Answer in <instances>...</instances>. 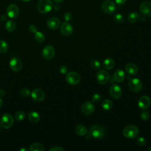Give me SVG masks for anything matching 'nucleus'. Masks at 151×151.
I'll use <instances>...</instances> for the list:
<instances>
[{
  "label": "nucleus",
  "mask_w": 151,
  "mask_h": 151,
  "mask_svg": "<svg viewBox=\"0 0 151 151\" xmlns=\"http://www.w3.org/2000/svg\"><path fill=\"white\" fill-rule=\"evenodd\" d=\"M106 134L104 129L100 125H93L89 130V134L91 137L95 139H101Z\"/></svg>",
  "instance_id": "nucleus-1"
},
{
  "label": "nucleus",
  "mask_w": 151,
  "mask_h": 151,
  "mask_svg": "<svg viewBox=\"0 0 151 151\" xmlns=\"http://www.w3.org/2000/svg\"><path fill=\"white\" fill-rule=\"evenodd\" d=\"M53 7V4L51 0H40L37 4V9L41 14L49 12Z\"/></svg>",
  "instance_id": "nucleus-2"
},
{
  "label": "nucleus",
  "mask_w": 151,
  "mask_h": 151,
  "mask_svg": "<svg viewBox=\"0 0 151 151\" xmlns=\"http://www.w3.org/2000/svg\"><path fill=\"white\" fill-rule=\"evenodd\" d=\"M139 133V130L137 127L134 125H128L126 126L123 130V134L124 136L129 139L135 138Z\"/></svg>",
  "instance_id": "nucleus-3"
},
{
  "label": "nucleus",
  "mask_w": 151,
  "mask_h": 151,
  "mask_svg": "<svg viewBox=\"0 0 151 151\" xmlns=\"http://www.w3.org/2000/svg\"><path fill=\"white\" fill-rule=\"evenodd\" d=\"M65 80L69 84L76 86L80 82L81 77L77 73L70 71L65 76Z\"/></svg>",
  "instance_id": "nucleus-4"
},
{
  "label": "nucleus",
  "mask_w": 151,
  "mask_h": 151,
  "mask_svg": "<svg viewBox=\"0 0 151 151\" xmlns=\"http://www.w3.org/2000/svg\"><path fill=\"white\" fill-rule=\"evenodd\" d=\"M14 123V117L8 113H5L2 115L1 118L0 124L4 129L10 128Z\"/></svg>",
  "instance_id": "nucleus-5"
},
{
  "label": "nucleus",
  "mask_w": 151,
  "mask_h": 151,
  "mask_svg": "<svg viewBox=\"0 0 151 151\" xmlns=\"http://www.w3.org/2000/svg\"><path fill=\"white\" fill-rule=\"evenodd\" d=\"M101 9L104 12L110 14H113L115 11L116 6L114 2H113L112 1L106 0L102 3Z\"/></svg>",
  "instance_id": "nucleus-6"
},
{
  "label": "nucleus",
  "mask_w": 151,
  "mask_h": 151,
  "mask_svg": "<svg viewBox=\"0 0 151 151\" xmlns=\"http://www.w3.org/2000/svg\"><path fill=\"white\" fill-rule=\"evenodd\" d=\"M129 87L132 91L134 92H139L142 88V83L137 78H131L129 81Z\"/></svg>",
  "instance_id": "nucleus-7"
},
{
  "label": "nucleus",
  "mask_w": 151,
  "mask_h": 151,
  "mask_svg": "<svg viewBox=\"0 0 151 151\" xmlns=\"http://www.w3.org/2000/svg\"><path fill=\"white\" fill-rule=\"evenodd\" d=\"M42 55L45 59L47 60H51L55 55V50L54 47L50 45L45 46L42 51Z\"/></svg>",
  "instance_id": "nucleus-8"
},
{
  "label": "nucleus",
  "mask_w": 151,
  "mask_h": 151,
  "mask_svg": "<svg viewBox=\"0 0 151 151\" xmlns=\"http://www.w3.org/2000/svg\"><path fill=\"white\" fill-rule=\"evenodd\" d=\"M109 93L111 97L114 99H118L122 96V88L117 84H112L109 88Z\"/></svg>",
  "instance_id": "nucleus-9"
},
{
  "label": "nucleus",
  "mask_w": 151,
  "mask_h": 151,
  "mask_svg": "<svg viewBox=\"0 0 151 151\" xmlns=\"http://www.w3.org/2000/svg\"><path fill=\"white\" fill-rule=\"evenodd\" d=\"M139 10L143 16L151 17V2L146 1L142 3Z\"/></svg>",
  "instance_id": "nucleus-10"
},
{
  "label": "nucleus",
  "mask_w": 151,
  "mask_h": 151,
  "mask_svg": "<svg viewBox=\"0 0 151 151\" xmlns=\"http://www.w3.org/2000/svg\"><path fill=\"white\" fill-rule=\"evenodd\" d=\"M96 78L99 83L100 84H106L110 78V76L108 72L105 70H100L97 73Z\"/></svg>",
  "instance_id": "nucleus-11"
},
{
  "label": "nucleus",
  "mask_w": 151,
  "mask_h": 151,
  "mask_svg": "<svg viewBox=\"0 0 151 151\" xmlns=\"http://www.w3.org/2000/svg\"><path fill=\"white\" fill-rule=\"evenodd\" d=\"M9 65L10 68L12 71L17 72L20 71L21 69L22 68V63L20 59H19L17 57H14L11 59Z\"/></svg>",
  "instance_id": "nucleus-12"
},
{
  "label": "nucleus",
  "mask_w": 151,
  "mask_h": 151,
  "mask_svg": "<svg viewBox=\"0 0 151 151\" xmlns=\"http://www.w3.org/2000/svg\"><path fill=\"white\" fill-rule=\"evenodd\" d=\"M31 96L32 99L34 101H38V102L43 101L45 98L44 92L40 88L34 89L31 93Z\"/></svg>",
  "instance_id": "nucleus-13"
},
{
  "label": "nucleus",
  "mask_w": 151,
  "mask_h": 151,
  "mask_svg": "<svg viewBox=\"0 0 151 151\" xmlns=\"http://www.w3.org/2000/svg\"><path fill=\"white\" fill-rule=\"evenodd\" d=\"M81 112L85 115L91 114L94 110V106L90 101L84 103L81 107Z\"/></svg>",
  "instance_id": "nucleus-14"
},
{
  "label": "nucleus",
  "mask_w": 151,
  "mask_h": 151,
  "mask_svg": "<svg viewBox=\"0 0 151 151\" xmlns=\"http://www.w3.org/2000/svg\"><path fill=\"white\" fill-rule=\"evenodd\" d=\"M19 8L17 5L15 4H11L9 5L6 9V14L7 16L11 18H16L19 14Z\"/></svg>",
  "instance_id": "nucleus-15"
},
{
  "label": "nucleus",
  "mask_w": 151,
  "mask_h": 151,
  "mask_svg": "<svg viewBox=\"0 0 151 151\" xmlns=\"http://www.w3.org/2000/svg\"><path fill=\"white\" fill-rule=\"evenodd\" d=\"M60 31L63 35L65 36H69L73 33V28L68 22H65L61 24Z\"/></svg>",
  "instance_id": "nucleus-16"
},
{
  "label": "nucleus",
  "mask_w": 151,
  "mask_h": 151,
  "mask_svg": "<svg viewBox=\"0 0 151 151\" xmlns=\"http://www.w3.org/2000/svg\"><path fill=\"white\" fill-rule=\"evenodd\" d=\"M150 104V99L147 96H142L138 101V106L142 110L147 109Z\"/></svg>",
  "instance_id": "nucleus-17"
},
{
  "label": "nucleus",
  "mask_w": 151,
  "mask_h": 151,
  "mask_svg": "<svg viewBox=\"0 0 151 151\" xmlns=\"http://www.w3.org/2000/svg\"><path fill=\"white\" fill-rule=\"evenodd\" d=\"M60 25V21L58 18L51 17L49 18L47 22V27L51 29H57Z\"/></svg>",
  "instance_id": "nucleus-18"
},
{
  "label": "nucleus",
  "mask_w": 151,
  "mask_h": 151,
  "mask_svg": "<svg viewBox=\"0 0 151 151\" xmlns=\"http://www.w3.org/2000/svg\"><path fill=\"white\" fill-rule=\"evenodd\" d=\"M125 70L127 73L130 75H136L138 72V68L134 64L129 63L127 64L125 67Z\"/></svg>",
  "instance_id": "nucleus-19"
},
{
  "label": "nucleus",
  "mask_w": 151,
  "mask_h": 151,
  "mask_svg": "<svg viewBox=\"0 0 151 151\" xmlns=\"http://www.w3.org/2000/svg\"><path fill=\"white\" fill-rule=\"evenodd\" d=\"M113 78L114 81L117 83L122 82L125 78V73L124 71L120 69L116 70L114 73Z\"/></svg>",
  "instance_id": "nucleus-20"
},
{
  "label": "nucleus",
  "mask_w": 151,
  "mask_h": 151,
  "mask_svg": "<svg viewBox=\"0 0 151 151\" xmlns=\"http://www.w3.org/2000/svg\"><path fill=\"white\" fill-rule=\"evenodd\" d=\"M75 132L76 134L80 136H84L87 133V129L84 125L79 124L76 126L75 127Z\"/></svg>",
  "instance_id": "nucleus-21"
},
{
  "label": "nucleus",
  "mask_w": 151,
  "mask_h": 151,
  "mask_svg": "<svg viewBox=\"0 0 151 151\" xmlns=\"http://www.w3.org/2000/svg\"><path fill=\"white\" fill-rule=\"evenodd\" d=\"M114 65V61L111 58H107L105 59L103 63V66L107 70H110L113 68Z\"/></svg>",
  "instance_id": "nucleus-22"
},
{
  "label": "nucleus",
  "mask_w": 151,
  "mask_h": 151,
  "mask_svg": "<svg viewBox=\"0 0 151 151\" xmlns=\"http://www.w3.org/2000/svg\"><path fill=\"white\" fill-rule=\"evenodd\" d=\"M28 119L32 123H37L40 119L39 114L36 111H31L28 114Z\"/></svg>",
  "instance_id": "nucleus-23"
},
{
  "label": "nucleus",
  "mask_w": 151,
  "mask_h": 151,
  "mask_svg": "<svg viewBox=\"0 0 151 151\" xmlns=\"http://www.w3.org/2000/svg\"><path fill=\"white\" fill-rule=\"evenodd\" d=\"M140 19V15L137 12H131L128 16V20L132 23L136 22Z\"/></svg>",
  "instance_id": "nucleus-24"
},
{
  "label": "nucleus",
  "mask_w": 151,
  "mask_h": 151,
  "mask_svg": "<svg viewBox=\"0 0 151 151\" xmlns=\"http://www.w3.org/2000/svg\"><path fill=\"white\" fill-rule=\"evenodd\" d=\"M44 147L43 145L39 143H34L30 146L29 150L31 151H43Z\"/></svg>",
  "instance_id": "nucleus-25"
},
{
  "label": "nucleus",
  "mask_w": 151,
  "mask_h": 151,
  "mask_svg": "<svg viewBox=\"0 0 151 151\" xmlns=\"http://www.w3.org/2000/svg\"><path fill=\"white\" fill-rule=\"evenodd\" d=\"M113 106V103L111 100L109 99H105L103 100L101 103V107L104 110H110L112 108Z\"/></svg>",
  "instance_id": "nucleus-26"
},
{
  "label": "nucleus",
  "mask_w": 151,
  "mask_h": 151,
  "mask_svg": "<svg viewBox=\"0 0 151 151\" xmlns=\"http://www.w3.org/2000/svg\"><path fill=\"white\" fill-rule=\"evenodd\" d=\"M5 29L9 32H12L15 29V23L12 20L8 21L5 24Z\"/></svg>",
  "instance_id": "nucleus-27"
},
{
  "label": "nucleus",
  "mask_w": 151,
  "mask_h": 151,
  "mask_svg": "<svg viewBox=\"0 0 151 151\" xmlns=\"http://www.w3.org/2000/svg\"><path fill=\"white\" fill-rule=\"evenodd\" d=\"M34 39L38 42H42L45 40V35L42 32L37 31L34 34Z\"/></svg>",
  "instance_id": "nucleus-28"
},
{
  "label": "nucleus",
  "mask_w": 151,
  "mask_h": 151,
  "mask_svg": "<svg viewBox=\"0 0 151 151\" xmlns=\"http://www.w3.org/2000/svg\"><path fill=\"white\" fill-rule=\"evenodd\" d=\"M8 48L7 42L4 40L0 41V53H5Z\"/></svg>",
  "instance_id": "nucleus-29"
},
{
  "label": "nucleus",
  "mask_w": 151,
  "mask_h": 151,
  "mask_svg": "<svg viewBox=\"0 0 151 151\" xmlns=\"http://www.w3.org/2000/svg\"><path fill=\"white\" fill-rule=\"evenodd\" d=\"M25 113L22 111H18L15 115V118L18 121H21L24 119L25 118Z\"/></svg>",
  "instance_id": "nucleus-30"
},
{
  "label": "nucleus",
  "mask_w": 151,
  "mask_h": 151,
  "mask_svg": "<svg viewBox=\"0 0 151 151\" xmlns=\"http://www.w3.org/2000/svg\"><path fill=\"white\" fill-rule=\"evenodd\" d=\"M90 65H91V67L95 69V70H99L100 67H101V64H100V63L98 61V60H93L91 61V63H90Z\"/></svg>",
  "instance_id": "nucleus-31"
},
{
  "label": "nucleus",
  "mask_w": 151,
  "mask_h": 151,
  "mask_svg": "<svg viewBox=\"0 0 151 151\" xmlns=\"http://www.w3.org/2000/svg\"><path fill=\"white\" fill-rule=\"evenodd\" d=\"M114 20L117 23H122L124 20V17L121 14H116L114 16Z\"/></svg>",
  "instance_id": "nucleus-32"
},
{
  "label": "nucleus",
  "mask_w": 151,
  "mask_h": 151,
  "mask_svg": "<svg viewBox=\"0 0 151 151\" xmlns=\"http://www.w3.org/2000/svg\"><path fill=\"white\" fill-rule=\"evenodd\" d=\"M137 143L140 145V146H143L145 145H146V140L145 137H142V136H140V137H138L137 138Z\"/></svg>",
  "instance_id": "nucleus-33"
},
{
  "label": "nucleus",
  "mask_w": 151,
  "mask_h": 151,
  "mask_svg": "<svg viewBox=\"0 0 151 151\" xmlns=\"http://www.w3.org/2000/svg\"><path fill=\"white\" fill-rule=\"evenodd\" d=\"M92 101L94 103H97V102H99V101H100L101 100V96L98 94V93H96L94 94H93V96H92Z\"/></svg>",
  "instance_id": "nucleus-34"
},
{
  "label": "nucleus",
  "mask_w": 151,
  "mask_h": 151,
  "mask_svg": "<svg viewBox=\"0 0 151 151\" xmlns=\"http://www.w3.org/2000/svg\"><path fill=\"white\" fill-rule=\"evenodd\" d=\"M140 117L142 120H147L149 117V113L147 111H143L140 114Z\"/></svg>",
  "instance_id": "nucleus-35"
},
{
  "label": "nucleus",
  "mask_w": 151,
  "mask_h": 151,
  "mask_svg": "<svg viewBox=\"0 0 151 151\" xmlns=\"http://www.w3.org/2000/svg\"><path fill=\"white\" fill-rule=\"evenodd\" d=\"M21 94L24 97H28L31 94L29 90L27 88H22L21 91Z\"/></svg>",
  "instance_id": "nucleus-36"
},
{
  "label": "nucleus",
  "mask_w": 151,
  "mask_h": 151,
  "mask_svg": "<svg viewBox=\"0 0 151 151\" xmlns=\"http://www.w3.org/2000/svg\"><path fill=\"white\" fill-rule=\"evenodd\" d=\"M59 71L60 72L63 74H65L67 73L68 71V68L65 65H61L60 67L59 68Z\"/></svg>",
  "instance_id": "nucleus-37"
},
{
  "label": "nucleus",
  "mask_w": 151,
  "mask_h": 151,
  "mask_svg": "<svg viewBox=\"0 0 151 151\" xmlns=\"http://www.w3.org/2000/svg\"><path fill=\"white\" fill-rule=\"evenodd\" d=\"M72 18V15L70 12H67L64 15V19L66 22H68Z\"/></svg>",
  "instance_id": "nucleus-38"
},
{
  "label": "nucleus",
  "mask_w": 151,
  "mask_h": 151,
  "mask_svg": "<svg viewBox=\"0 0 151 151\" xmlns=\"http://www.w3.org/2000/svg\"><path fill=\"white\" fill-rule=\"evenodd\" d=\"M28 29L29 32L31 33H35L37 31V27L35 25H31Z\"/></svg>",
  "instance_id": "nucleus-39"
},
{
  "label": "nucleus",
  "mask_w": 151,
  "mask_h": 151,
  "mask_svg": "<svg viewBox=\"0 0 151 151\" xmlns=\"http://www.w3.org/2000/svg\"><path fill=\"white\" fill-rule=\"evenodd\" d=\"M50 151H64V149L60 146H54L50 149Z\"/></svg>",
  "instance_id": "nucleus-40"
},
{
  "label": "nucleus",
  "mask_w": 151,
  "mask_h": 151,
  "mask_svg": "<svg viewBox=\"0 0 151 151\" xmlns=\"http://www.w3.org/2000/svg\"><path fill=\"white\" fill-rule=\"evenodd\" d=\"M116 3L118 5H123L124 4L127 0H114Z\"/></svg>",
  "instance_id": "nucleus-41"
},
{
  "label": "nucleus",
  "mask_w": 151,
  "mask_h": 151,
  "mask_svg": "<svg viewBox=\"0 0 151 151\" xmlns=\"http://www.w3.org/2000/svg\"><path fill=\"white\" fill-rule=\"evenodd\" d=\"M5 95V91L3 89H0V97H3Z\"/></svg>",
  "instance_id": "nucleus-42"
},
{
  "label": "nucleus",
  "mask_w": 151,
  "mask_h": 151,
  "mask_svg": "<svg viewBox=\"0 0 151 151\" xmlns=\"http://www.w3.org/2000/svg\"><path fill=\"white\" fill-rule=\"evenodd\" d=\"M6 19H7V17H6V15H2L1 17V20L2 21H5L6 20Z\"/></svg>",
  "instance_id": "nucleus-43"
},
{
  "label": "nucleus",
  "mask_w": 151,
  "mask_h": 151,
  "mask_svg": "<svg viewBox=\"0 0 151 151\" xmlns=\"http://www.w3.org/2000/svg\"><path fill=\"white\" fill-rule=\"evenodd\" d=\"M54 8L55 10H59L60 9V5L59 4H55L54 6Z\"/></svg>",
  "instance_id": "nucleus-44"
},
{
  "label": "nucleus",
  "mask_w": 151,
  "mask_h": 151,
  "mask_svg": "<svg viewBox=\"0 0 151 151\" xmlns=\"http://www.w3.org/2000/svg\"><path fill=\"white\" fill-rule=\"evenodd\" d=\"M56 3H59V2H61L62 1H63L64 0H53Z\"/></svg>",
  "instance_id": "nucleus-45"
},
{
  "label": "nucleus",
  "mask_w": 151,
  "mask_h": 151,
  "mask_svg": "<svg viewBox=\"0 0 151 151\" xmlns=\"http://www.w3.org/2000/svg\"><path fill=\"white\" fill-rule=\"evenodd\" d=\"M20 150L21 151H27L28 149L26 148H21V149H20Z\"/></svg>",
  "instance_id": "nucleus-46"
},
{
  "label": "nucleus",
  "mask_w": 151,
  "mask_h": 151,
  "mask_svg": "<svg viewBox=\"0 0 151 151\" xmlns=\"http://www.w3.org/2000/svg\"><path fill=\"white\" fill-rule=\"evenodd\" d=\"M2 104H3V101H2V99L0 98V107L2 106Z\"/></svg>",
  "instance_id": "nucleus-47"
},
{
  "label": "nucleus",
  "mask_w": 151,
  "mask_h": 151,
  "mask_svg": "<svg viewBox=\"0 0 151 151\" xmlns=\"http://www.w3.org/2000/svg\"><path fill=\"white\" fill-rule=\"evenodd\" d=\"M22 1H24V2H28V1H29L30 0H22Z\"/></svg>",
  "instance_id": "nucleus-48"
},
{
  "label": "nucleus",
  "mask_w": 151,
  "mask_h": 151,
  "mask_svg": "<svg viewBox=\"0 0 151 151\" xmlns=\"http://www.w3.org/2000/svg\"><path fill=\"white\" fill-rule=\"evenodd\" d=\"M149 151H151V147H150V149H149Z\"/></svg>",
  "instance_id": "nucleus-49"
},
{
  "label": "nucleus",
  "mask_w": 151,
  "mask_h": 151,
  "mask_svg": "<svg viewBox=\"0 0 151 151\" xmlns=\"http://www.w3.org/2000/svg\"><path fill=\"white\" fill-rule=\"evenodd\" d=\"M0 131H1V127H0Z\"/></svg>",
  "instance_id": "nucleus-50"
}]
</instances>
